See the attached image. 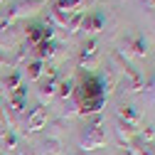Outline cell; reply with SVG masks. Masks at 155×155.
<instances>
[{"label": "cell", "instance_id": "cell-10", "mask_svg": "<svg viewBox=\"0 0 155 155\" xmlns=\"http://www.w3.org/2000/svg\"><path fill=\"white\" fill-rule=\"evenodd\" d=\"M57 89H59V74H57V71H49L47 79H45V81H40V96L49 101L52 96L57 94Z\"/></svg>", "mask_w": 155, "mask_h": 155}, {"label": "cell", "instance_id": "cell-14", "mask_svg": "<svg viewBox=\"0 0 155 155\" xmlns=\"http://www.w3.org/2000/svg\"><path fill=\"white\" fill-rule=\"evenodd\" d=\"M3 86L8 89V94H12L17 86H20V71H8V76L3 79Z\"/></svg>", "mask_w": 155, "mask_h": 155}, {"label": "cell", "instance_id": "cell-11", "mask_svg": "<svg viewBox=\"0 0 155 155\" xmlns=\"http://www.w3.org/2000/svg\"><path fill=\"white\" fill-rule=\"evenodd\" d=\"M86 5V0H57L54 10H59L64 15H76V12H84L81 8Z\"/></svg>", "mask_w": 155, "mask_h": 155}, {"label": "cell", "instance_id": "cell-8", "mask_svg": "<svg viewBox=\"0 0 155 155\" xmlns=\"http://www.w3.org/2000/svg\"><path fill=\"white\" fill-rule=\"evenodd\" d=\"M126 52L135 59H145L148 57V40L143 35H130L126 40Z\"/></svg>", "mask_w": 155, "mask_h": 155}, {"label": "cell", "instance_id": "cell-18", "mask_svg": "<svg viewBox=\"0 0 155 155\" xmlns=\"http://www.w3.org/2000/svg\"><path fill=\"white\" fill-rule=\"evenodd\" d=\"M71 94H74V84L71 81H64V84H59V89H57V96H59V99H69Z\"/></svg>", "mask_w": 155, "mask_h": 155}, {"label": "cell", "instance_id": "cell-19", "mask_svg": "<svg viewBox=\"0 0 155 155\" xmlns=\"http://www.w3.org/2000/svg\"><path fill=\"white\" fill-rule=\"evenodd\" d=\"M3 145H5V148H15V145H17V138H15L12 130H8V133L3 135Z\"/></svg>", "mask_w": 155, "mask_h": 155}, {"label": "cell", "instance_id": "cell-22", "mask_svg": "<svg viewBox=\"0 0 155 155\" xmlns=\"http://www.w3.org/2000/svg\"><path fill=\"white\" fill-rule=\"evenodd\" d=\"M145 5L148 8H155V0H145Z\"/></svg>", "mask_w": 155, "mask_h": 155}, {"label": "cell", "instance_id": "cell-3", "mask_svg": "<svg viewBox=\"0 0 155 155\" xmlns=\"http://www.w3.org/2000/svg\"><path fill=\"white\" fill-rule=\"evenodd\" d=\"M99 57H101L99 42H96L94 37H89V40H86V42L81 45V49H79V67H81L84 71L94 69L96 64H99Z\"/></svg>", "mask_w": 155, "mask_h": 155}, {"label": "cell", "instance_id": "cell-2", "mask_svg": "<svg viewBox=\"0 0 155 155\" xmlns=\"http://www.w3.org/2000/svg\"><path fill=\"white\" fill-rule=\"evenodd\" d=\"M106 145V126H104V116L101 113H94L91 118L84 123L81 133H79V148L81 153L89 150H99Z\"/></svg>", "mask_w": 155, "mask_h": 155}, {"label": "cell", "instance_id": "cell-17", "mask_svg": "<svg viewBox=\"0 0 155 155\" xmlns=\"http://www.w3.org/2000/svg\"><path fill=\"white\" fill-rule=\"evenodd\" d=\"M27 47H17V52H15V57H12V71H17L20 69V64L25 62V57H27Z\"/></svg>", "mask_w": 155, "mask_h": 155}, {"label": "cell", "instance_id": "cell-15", "mask_svg": "<svg viewBox=\"0 0 155 155\" xmlns=\"http://www.w3.org/2000/svg\"><path fill=\"white\" fill-rule=\"evenodd\" d=\"M42 71H45V62L42 59H35V62L27 64V76H30V79H40Z\"/></svg>", "mask_w": 155, "mask_h": 155}, {"label": "cell", "instance_id": "cell-24", "mask_svg": "<svg viewBox=\"0 0 155 155\" xmlns=\"http://www.w3.org/2000/svg\"><path fill=\"white\" fill-rule=\"evenodd\" d=\"M3 3H5V0H0V5H3Z\"/></svg>", "mask_w": 155, "mask_h": 155}, {"label": "cell", "instance_id": "cell-16", "mask_svg": "<svg viewBox=\"0 0 155 155\" xmlns=\"http://www.w3.org/2000/svg\"><path fill=\"white\" fill-rule=\"evenodd\" d=\"M143 96H145V101L148 104H153L155 106V74L148 79V84H145V91H143Z\"/></svg>", "mask_w": 155, "mask_h": 155}, {"label": "cell", "instance_id": "cell-21", "mask_svg": "<svg viewBox=\"0 0 155 155\" xmlns=\"http://www.w3.org/2000/svg\"><path fill=\"white\" fill-rule=\"evenodd\" d=\"M25 3H32V5H45V0H25Z\"/></svg>", "mask_w": 155, "mask_h": 155}, {"label": "cell", "instance_id": "cell-9", "mask_svg": "<svg viewBox=\"0 0 155 155\" xmlns=\"http://www.w3.org/2000/svg\"><path fill=\"white\" fill-rule=\"evenodd\" d=\"M113 133H116V143H118V148H123V150H126V148L133 143V138H135V130H133L130 126H126L123 121H118V118H116Z\"/></svg>", "mask_w": 155, "mask_h": 155}, {"label": "cell", "instance_id": "cell-4", "mask_svg": "<svg viewBox=\"0 0 155 155\" xmlns=\"http://www.w3.org/2000/svg\"><path fill=\"white\" fill-rule=\"evenodd\" d=\"M47 121H49V111L45 104H37L35 108H30L27 118H25V133H37L47 128Z\"/></svg>", "mask_w": 155, "mask_h": 155}, {"label": "cell", "instance_id": "cell-12", "mask_svg": "<svg viewBox=\"0 0 155 155\" xmlns=\"http://www.w3.org/2000/svg\"><path fill=\"white\" fill-rule=\"evenodd\" d=\"M37 155H62V140H57V138H42L40 148H35Z\"/></svg>", "mask_w": 155, "mask_h": 155}, {"label": "cell", "instance_id": "cell-13", "mask_svg": "<svg viewBox=\"0 0 155 155\" xmlns=\"http://www.w3.org/2000/svg\"><path fill=\"white\" fill-rule=\"evenodd\" d=\"M37 47H40V49H37V59H42V62L59 52V45H57L54 40H47V42H42V45H37Z\"/></svg>", "mask_w": 155, "mask_h": 155}, {"label": "cell", "instance_id": "cell-20", "mask_svg": "<svg viewBox=\"0 0 155 155\" xmlns=\"http://www.w3.org/2000/svg\"><path fill=\"white\" fill-rule=\"evenodd\" d=\"M17 155H37V150L32 145H20L17 148Z\"/></svg>", "mask_w": 155, "mask_h": 155}, {"label": "cell", "instance_id": "cell-5", "mask_svg": "<svg viewBox=\"0 0 155 155\" xmlns=\"http://www.w3.org/2000/svg\"><path fill=\"white\" fill-rule=\"evenodd\" d=\"M52 35H54V27H49V25H30L27 27V45H32V47H37V45H42V42H47V40H52Z\"/></svg>", "mask_w": 155, "mask_h": 155}, {"label": "cell", "instance_id": "cell-6", "mask_svg": "<svg viewBox=\"0 0 155 155\" xmlns=\"http://www.w3.org/2000/svg\"><path fill=\"white\" fill-rule=\"evenodd\" d=\"M116 118H118V121H123L126 126H130L133 130H138V128L143 126V116L135 111L133 106H128V104H121L118 108H116Z\"/></svg>", "mask_w": 155, "mask_h": 155}, {"label": "cell", "instance_id": "cell-7", "mask_svg": "<svg viewBox=\"0 0 155 155\" xmlns=\"http://www.w3.org/2000/svg\"><path fill=\"white\" fill-rule=\"evenodd\" d=\"M106 25V15L101 10H94V12H84V20H81V30L89 32V35H96L101 32Z\"/></svg>", "mask_w": 155, "mask_h": 155}, {"label": "cell", "instance_id": "cell-23", "mask_svg": "<svg viewBox=\"0 0 155 155\" xmlns=\"http://www.w3.org/2000/svg\"><path fill=\"white\" fill-rule=\"evenodd\" d=\"M71 155H86V153H81V150H76V153H71Z\"/></svg>", "mask_w": 155, "mask_h": 155}, {"label": "cell", "instance_id": "cell-1", "mask_svg": "<svg viewBox=\"0 0 155 155\" xmlns=\"http://www.w3.org/2000/svg\"><path fill=\"white\" fill-rule=\"evenodd\" d=\"M106 94L108 89L104 86L101 76H96L94 71H81L79 81L74 84V101H76V113L81 116H94L101 113L104 104H106Z\"/></svg>", "mask_w": 155, "mask_h": 155}]
</instances>
